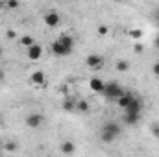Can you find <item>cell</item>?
<instances>
[{"label":"cell","mask_w":159,"mask_h":157,"mask_svg":"<svg viewBox=\"0 0 159 157\" xmlns=\"http://www.w3.org/2000/svg\"><path fill=\"white\" fill-rule=\"evenodd\" d=\"M57 41H59L65 48H69V50H72V48H74V37H72V35H69V34H61V37H59Z\"/></svg>","instance_id":"obj_13"},{"label":"cell","mask_w":159,"mask_h":157,"mask_svg":"<svg viewBox=\"0 0 159 157\" xmlns=\"http://www.w3.org/2000/svg\"><path fill=\"white\" fill-rule=\"evenodd\" d=\"M152 72H154V76H157V78H159V61L152 67Z\"/></svg>","instance_id":"obj_26"},{"label":"cell","mask_w":159,"mask_h":157,"mask_svg":"<svg viewBox=\"0 0 159 157\" xmlns=\"http://www.w3.org/2000/svg\"><path fill=\"white\" fill-rule=\"evenodd\" d=\"M120 124L119 122H115V120H107V122H104V126L100 128V139H102V142H106V144H109V142H113L117 137L120 135Z\"/></svg>","instance_id":"obj_1"},{"label":"cell","mask_w":159,"mask_h":157,"mask_svg":"<svg viewBox=\"0 0 159 157\" xmlns=\"http://www.w3.org/2000/svg\"><path fill=\"white\" fill-rule=\"evenodd\" d=\"M6 35H7V39H15V37H17L15 30H7V32H6Z\"/></svg>","instance_id":"obj_25"},{"label":"cell","mask_w":159,"mask_h":157,"mask_svg":"<svg viewBox=\"0 0 159 157\" xmlns=\"http://www.w3.org/2000/svg\"><path fill=\"white\" fill-rule=\"evenodd\" d=\"M0 124H2V113H0Z\"/></svg>","instance_id":"obj_30"},{"label":"cell","mask_w":159,"mask_h":157,"mask_svg":"<svg viewBox=\"0 0 159 157\" xmlns=\"http://www.w3.org/2000/svg\"><path fill=\"white\" fill-rule=\"evenodd\" d=\"M102 63H104V57H102L100 54H89V56L85 57V65H87L89 69H100Z\"/></svg>","instance_id":"obj_4"},{"label":"cell","mask_w":159,"mask_h":157,"mask_svg":"<svg viewBox=\"0 0 159 157\" xmlns=\"http://www.w3.org/2000/svg\"><path fill=\"white\" fill-rule=\"evenodd\" d=\"M89 109H91V105H89V102H87V100H78V102H76V111L87 113Z\"/></svg>","instance_id":"obj_17"},{"label":"cell","mask_w":159,"mask_h":157,"mask_svg":"<svg viewBox=\"0 0 159 157\" xmlns=\"http://www.w3.org/2000/svg\"><path fill=\"white\" fill-rule=\"evenodd\" d=\"M104 94L107 96V98H113V100H119L120 96H124L126 94V91L122 89V85L117 83V81H109V83H106V89H104Z\"/></svg>","instance_id":"obj_2"},{"label":"cell","mask_w":159,"mask_h":157,"mask_svg":"<svg viewBox=\"0 0 159 157\" xmlns=\"http://www.w3.org/2000/svg\"><path fill=\"white\" fill-rule=\"evenodd\" d=\"M30 81H32L34 85H39V87H43V85L46 83V76H44V72H43V70H35V72H32Z\"/></svg>","instance_id":"obj_9"},{"label":"cell","mask_w":159,"mask_h":157,"mask_svg":"<svg viewBox=\"0 0 159 157\" xmlns=\"http://www.w3.org/2000/svg\"><path fill=\"white\" fill-rule=\"evenodd\" d=\"M6 152H15L17 150V142H13V141H9V142H6Z\"/></svg>","instance_id":"obj_21"},{"label":"cell","mask_w":159,"mask_h":157,"mask_svg":"<svg viewBox=\"0 0 159 157\" xmlns=\"http://www.w3.org/2000/svg\"><path fill=\"white\" fill-rule=\"evenodd\" d=\"M133 98H135L133 94H129V92H126L124 96H120L119 100H117V105H119V107H122V109H126V107H128V105L131 104V100H133Z\"/></svg>","instance_id":"obj_14"},{"label":"cell","mask_w":159,"mask_h":157,"mask_svg":"<svg viewBox=\"0 0 159 157\" xmlns=\"http://www.w3.org/2000/svg\"><path fill=\"white\" fill-rule=\"evenodd\" d=\"M20 6V2H17V0H9V2H6V7H9V9H17Z\"/></svg>","instance_id":"obj_22"},{"label":"cell","mask_w":159,"mask_h":157,"mask_svg":"<svg viewBox=\"0 0 159 157\" xmlns=\"http://www.w3.org/2000/svg\"><path fill=\"white\" fill-rule=\"evenodd\" d=\"M152 133L159 139V124H152Z\"/></svg>","instance_id":"obj_24"},{"label":"cell","mask_w":159,"mask_h":157,"mask_svg":"<svg viewBox=\"0 0 159 157\" xmlns=\"http://www.w3.org/2000/svg\"><path fill=\"white\" fill-rule=\"evenodd\" d=\"M128 35H129V37H131V39H141V37H143V30H129V32H128Z\"/></svg>","instance_id":"obj_19"},{"label":"cell","mask_w":159,"mask_h":157,"mask_svg":"<svg viewBox=\"0 0 159 157\" xmlns=\"http://www.w3.org/2000/svg\"><path fill=\"white\" fill-rule=\"evenodd\" d=\"M124 124H128V126H135V124H139V120H141V113H124Z\"/></svg>","instance_id":"obj_11"},{"label":"cell","mask_w":159,"mask_h":157,"mask_svg":"<svg viewBox=\"0 0 159 157\" xmlns=\"http://www.w3.org/2000/svg\"><path fill=\"white\" fill-rule=\"evenodd\" d=\"M41 124H43V115H41V113H30V115L26 117V126L32 128V129L39 128Z\"/></svg>","instance_id":"obj_5"},{"label":"cell","mask_w":159,"mask_h":157,"mask_svg":"<svg viewBox=\"0 0 159 157\" xmlns=\"http://www.w3.org/2000/svg\"><path fill=\"white\" fill-rule=\"evenodd\" d=\"M59 150H61V154H65V155H72V154L76 152V144H74L72 141H63L61 146H59Z\"/></svg>","instance_id":"obj_10"},{"label":"cell","mask_w":159,"mask_h":157,"mask_svg":"<svg viewBox=\"0 0 159 157\" xmlns=\"http://www.w3.org/2000/svg\"><path fill=\"white\" fill-rule=\"evenodd\" d=\"M89 87H91L94 92H104V89H106V83H104L100 78H93L91 81H89Z\"/></svg>","instance_id":"obj_12"},{"label":"cell","mask_w":159,"mask_h":157,"mask_svg":"<svg viewBox=\"0 0 159 157\" xmlns=\"http://www.w3.org/2000/svg\"><path fill=\"white\" fill-rule=\"evenodd\" d=\"M52 52H54V56H59V57H65V56H69L72 50H69V48H65L59 41H54L52 43Z\"/></svg>","instance_id":"obj_7"},{"label":"cell","mask_w":159,"mask_h":157,"mask_svg":"<svg viewBox=\"0 0 159 157\" xmlns=\"http://www.w3.org/2000/svg\"><path fill=\"white\" fill-rule=\"evenodd\" d=\"M154 17H156V20H157V24H159V7L154 11Z\"/></svg>","instance_id":"obj_27"},{"label":"cell","mask_w":159,"mask_h":157,"mask_svg":"<svg viewBox=\"0 0 159 157\" xmlns=\"http://www.w3.org/2000/svg\"><path fill=\"white\" fill-rule=\"evenodd\" d=\"M115 69H117L119 72H126V70L129 69V63H128V61H124V59H119V61H117V65H115Z\"/></svg>","instance_id":"obj_18"},{"label":"cell","mask_w":159,"mask_h":157,"mask_svg":"<svg viewBox=\"0 0 159 157\" xmlns=\"http://www.w3.org/2000/svg\"><path fill=\"white\" fill-rule=\"evenodd\" d=\"M4 78H6V76H4V70L0 69V81H4Z\"/></svg>","instance_id":"obj_28"},{"label":"cell","mask_w":159,"mask_h":157,"mask_svg":"<svg viewBox=\"0 0 159 157\" xmlns=\"http://www.w3.org/2000/svg\"><path fill=\"white\" fill-rule=\"evenodd\" d=\"M43 20H44V24H46V26H50V28H56V26H59V22H61V17H59V13H57V11H48V13H44Z\"/></svg>","instance_id":"obj_3"},{"label":"cell","mask_w":159,"mask_h":157,"mask_svg":"<svg viewBox=\"0 0 159 157\" xmlns=\"http://www.w3.org/2000/svg\"><path fill=\"white\" fill-rule=\"evenodd\" d=\"M143 111V100L141 98H133L131 104L124 109V113H141Z\"/></svg>","instance_id":"obj_8"},{"label":"cell","mask_w":159,"mask_h":157,"mask_svg":"<svg viewBox=\"0 0 159 157\" xmlns=\"http://www.w3.org/2000/svg\"><path fill=\"white\" fill-rule=\"evenodd\" d=\"M26 56H28V59H32V61L41 59V56H43V46H41L39 43H35L34 46H30V48L26 50Z\"/></svg>","instance_id":"obj_6"},{"label":"cell","mask_w":159,"mask_h":157,"mask_svg":"<svg viewBox=\"0 0 159 157\" xmlns=\"http://www.w3.org/2000/svg\"><path fill=\"white\" fill-rule=\"evenodd\" d=\"M156 46H157V48H159V37H157V39H156Z\"/></svg>","instance_id":"obj_29"},{"label":"cell","mask_w":159,"mask_h":157,"mask_svg":"<svg viewBox=\"0 0 159 157\" xmlns=\"http://www.w3.org/2000/svg\"><path fill=\"white\" fill-rule=\"evenodd\" d=\"M0 52H2V48H0Z\"/></svg>","instance_id":"obj_31"},{"label":"cell","mask_w":159,"mask_h":157,"mask_svg":"<svg viewBox=\"0 0 159 157\" xmlns=\"http://www.w3.org/2000/svg\"><path fill=\"white\" fill-rule=\"evenodd\" d=\"M143 50H144V46H143V44H141V43H137V44H135V46H133V52H135V54H141V52H143Z\"/></svg>","instance_id":"obj_23"},{"label":"cell","mask_w":159,"mask_h":157,"mask_svg":"<svg viewBox=\"0 0 159 157\" xmlns=\"http://www.w3.org/2000/svg\"><path fill=\"white\" fill-rule=\"evenodd\" d=\"M19 43H20L22 46H26V48H30V46H34V44H35V39H34L32 35H22V37L19 39Z\"/></svg>","instance_id":"obj_15"},{"label":"cell","mask_w":159,"mask_h":157,"mask_svg":"<svg viewBox=\"0 0 159 157\" xmlns=\"http://www.w3.org/2000/svg\"><path fill=\"white\" fill-rule=\"evenodd\" d=\"M61 107H63L65 111H76V102H74V100H70V98H67V100H63Z\"/></svg>","instance_id":"obj_16"},{"label":"cell","mask_w":159,"mask_h":157,"mask_svg":"<svg viewBox=\"0 0 159 157\" xmlns=\"http://www.w3.org/2000/svg\"><path fill=\"white\" fill-rule=\"evenodd\" d=\"M107 34H109V26L100 24V26H98V35H107Z\"/></svg>","instance_id":"obj_20"}]
</instances>
